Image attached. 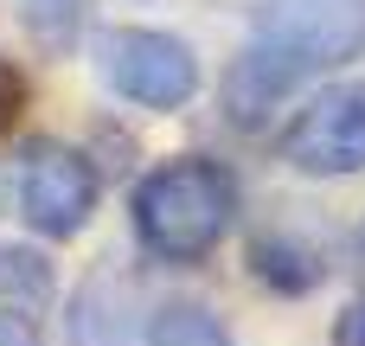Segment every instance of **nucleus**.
<instances>
[{"label":"nucleus","mask_w":365,"mask_h":346,"mask_svg":"<svg viewBox=\"0 0 365 346\" xmlns=\"http://www.w3.org/2000/svg\"><path fill=\"white\" fill-rule=\"evenodd\" d=\"M19 103H26V77L13 71V58H0V128L19 116Z\"/></svg>","instance_id":"obj_12"},{"label":"nucleus","mask_w":365,"mask_h":346,"mask_svg":"<svg viewBox=\"0 0 365 346\" xmlns=\"http://www.w3.org/2000/svg\"><path fill=\"white\" fill-rule=\"evenodd\" d=\"M282 167L308 173V180H353L365 173V83H327L314 90L289 128L276 135Z\"/></svg>","instance_id":"obj_5"},{"label":"nucleus","mask_w":365,"mask_h":346,"mask_svg":"<svg viewBox=\"0 0 365 346\" xmlns=\"http://www.w3.org/2000/svg\"><path fill=\"white\" fill-rule=\"evenodd\" d=\"M148 346H231V334L205 302H167L148 321Z\"/></svg>","instance_id":"obj_10"},{"label":"nucleus","mask_w":365,"mask_h":346,"mask_svg":"<svg viewBox=\"0 0 365 346\" xmlns=\"http://www.w3.org/2000/svg\"><path fill=\"white\" fill-rule=\"evenodd\" d=\"M13 6H19V26L32 32V45L51 58L77 51V39L90 32V0H13Z\"/></svg>","instance_id":"obj_8"},{"label":"nucleus","mask_w":365,"mask_h":346,"mask_svg":"<svg viewBox=\"0 0 365 346\" xmlns=\"http://www.w3.org/2000/svg\"><path fill=\"white\" fill-rule=\"evenodd\" d=\"M334 346H365V295H353L334 321Z\"/></svg>","instance_id":"obj_13"},{"label":"nucleus","mask_w":365,"mask_h":346,"mask_svg":"<svg viewBox=\"0 0 365 346\" xmlns=\"http://www.w3.org/2000/svg\"><path fill=\"white\" fill-rule=\"evenodd\" d=\"M96 71L103 83L135 103V109H186L199 96V51L180 39V32H160V26H109L96 32Z\"/></svg>","instance_id":"obj_3"},{"label":"nucleus","mask_w":365,"mask_h":346,"mask_svg":"<svg viewBox=\"0 0 365 346\" xmlns=\"http://www.w3.org/2000/svg\"><path fill=\"white\" fill-rule=\"evenodd\" d=\"M128 218H135V244L154 263H180V270L205 263L237 218V180L205 154L160 161V167L141 173V186L128 199Z\"/></svg>","instance_id":"obj_2"},{"label":"nucleus","mask_w":365,"mask_h":346,"mask_svg":"<svg viewBox=\"0 0 365 346\" xmlns=\"http://www.w3.org/2000/svg\"><path fill=\"white\" fill-rule=\"evenodd\" d=\"M0 346H45L26 308H0Z\"/></svg>","instance_id":"obj_11"},{"label":"nucleus","mask_w":365,"mask_h":346,"mask_svg":"<svg viewBox=\"0 0 365 346\" xmlns=\"http://www.w3.org/2000/svg\"><path fill=\"white\" fill-rule=\"evenodd\" d=\"M51 302V263L26 244H6L0 238V308H45Z\"/></svg>","instance_id":"obj_9"},{"label":"nucleus","mask_w":365,"mask_h":346,"mask_svg":"<svg viewBox=\"0 0 365 346\" xmlns=\"http://www.w3.org/2000/svg\"><path fill=\"white\" fill-rule=\"evenodd\" d=\"M365 51V0H263L250 45L225 71V122L263 128L302 83Z\"/></svg>","instance_id":"obj_1"},{"label":"nucleus","mask_w":365,"mask_h":346,"mask_svg":"<svg viewBox=\"0 0 365 346\" xmlns=\"http://www.w3.org/2000/svg\"><path fill=\"white\" fill-rule=\"evenodd\" d=\"M96 199H103V180L83 148H71L58 135H32L19 148V218L38 238H51V244L77 238L96 218Z\"/></svg>","instance_id":"obj_4"},{"label":"nucleus","mask_w":365,"mask_h":346,"mask_svg":"<svg viewBox=\"0 0 365 346\" xmlns=\"http://www.w3.org/2000/svg\"><path fill=\"white\" fill-rule=\"evenodd\" d=\"M71 346H135V283L122 257H103L71 295Z\"/></svg>","instance_id":"obj_6"},{"label":"nucleus","mask_w":365,"mask_h":346,"mask_svg":"<svg viewBox=\"0 0 365 346\" xmlns=\"http://www.w3.org/2000/svg\"><path fill=\"white\" fill-rule=\"evenodd\" d=\"M327 244L308 238L302 225H269L250 238V276L269 289V295H308L327 283Z\"/></svg>","instance_id":"obj_7"}]
</instances>
